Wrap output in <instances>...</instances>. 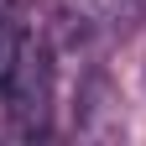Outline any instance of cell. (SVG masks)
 I'll list each match as a JSON object with an SVG mask.
<instances>
[{"label": "cell", "instance_id": "cell-1", "mask_svg": "<svg viewBox=\"0 0 146 146\" xmlns=\"http://www.w3.org/2000/svg\"><path fill=\"white\" fill-rule=\"evenodd\" d=\"M5 94V110H11V120H16V131L21 136H42L47 131V110H52V58H47V47L26 42L21 52V68L11 73V84L0 89Z\"/></svg>", "mask_w": 146, "mask_h": 146}, {"label": "cell", "instance_id": "cell-2", "mask_svg": "<svg viewBox=\"0 0 146 146\" xmlns=\"http://www.w3.org/2000/svg\"><path fill=\"white\" fill-rule=\"evenodd\" d=\"M26 26L16 21V0H0V89L11 84V73L21 68V52H26Z\"/></svg>", "mask_w": 146, "mask_h": 146}]
</instances>
